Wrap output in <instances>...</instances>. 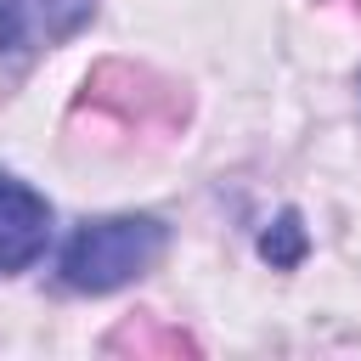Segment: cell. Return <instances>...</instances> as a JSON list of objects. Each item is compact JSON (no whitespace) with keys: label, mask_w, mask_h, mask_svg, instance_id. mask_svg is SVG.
I'll return each mask as SVG.
<instances>
[{"label":"cell","mask_w":361,"mask_h":361,"mask_svg":"<svg viewBox=\"0 0 361 361\" xmlns=\"http://www.w3.org/2000/svg\"><path fill=\"white\" fill-rule=\"evenodd\" d=\"M90 17H96V0H0V51L62 45Z\"/></svg>","instance_id":"3"},{"label":"cell","mask_w":361,"mask_h":361,"mask_svg":"<svg viewBox=\"0 0 361 361\" xmlns=\"http://www.w3.org/2000/svg\"><path fill=\"white\" fill-rule=\"evenodd\" d=\"M350 6H361V0H350Z\"/></svg>","instance_id":"7"},{"label":"cell","mask_w":361,"mask_h":361,"mask_svg":"<svg viewBox=\"0 0 361 361\" xmlns=\"http://www.w3.org/2000/svg\"><path fill=\"white\" fill-rule=\"evenodd\" d=\"M276 231H282V237H276V243L265 237L259 248H265V259H276V265H293V259L305 254V237H299V220H293V214H282V220H276Z\"/></svg>","instance_id":"6"},{"label":"cell","mask_w":361,"mask_h":361,"mask_svg":"<svg viewBox=\"0 0 361 361\" xmlns=\"http://www.w3.org/2000/svg\"><path fill=\"white\" fill-rule=\"evenodd\" d=\"M45 243H51V203L34 186L0 175V276L28 271L45 254Z\"/></svg>","instance_id":"4"},{"label":"cell","mask_w":361,"mask_h":361,"mask_svg":"<svg viewBox=\"0 0 361 361\" xmlns=\"http://www.w3.org/2000/svg\"><path fill=\"white\" fill-rule=\"evenodd\" d=\"M79 107H96L118 124H135V130H169L186 118V90L158 79L152 68H135V62H102L90 79H85V96Z\"/></svg>","instance_id":"2"},{"label":"cell","mask_w":361,"mask_h":361,"mask_svg":"<svg viewBox=\"0 0 361 361\" xmlns=\"http://www.w3.org/2000/svg\"><path fill=\"white\" fill-rule=\"evenodd\" d=\"M169 248L164 220L152 214H107V220H85L73 231V243L62 248V282L73 293H113L135 276H147Z\"/></svg>","instance_id":"1"},{"label":"cell","mask_w":361,"mask_h":361,"mask_svg":"<svg viewBox=\"0 0 361 361\" xmlns=\"http://www.w3.org/2000/svg\"><path fill=\"white\" fill-rule=\"evenodd\" d=\"M113 344H118V350H124V344H135V350H192V338L175 333V327H169V333H158V327H124Z\"/></svg>","instance_id":"5"}]
</instances>
